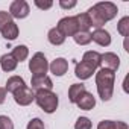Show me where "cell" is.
Listing matches in <instances>:
<instances>
[{"instance_id": "6da1fadb", "label": "cell", "mask_w": 129, "mask_h": 129, "mask_svg": "<svg viewBox=\"0 0 129 129\" xmlns=\"http://www.w3.org/2000/svg\"><path fill=\"white\" fill-rule=\"evenodd\" d=\"M114 81H115V73L112 70L100 69L96 73V85H97V93L103 102H108L112 97L114 93Z\"/></svg>"}, {"instance_id": "7a4b0ae2", "label": "cell", "mask_w": 129, "mask_h": 129, "mask_svg": "<svg viewBox=\"0 0 129 129\" xmlns=\"http://www.w3.org/2000/svg\"><path fill=\"white\" fill-rule=\"evenodd\" d=\"M35 102L38 103V106L47 112V114H52L56 111L58 108V96L52 91V90H41V91H37L35 93Z\"/></svg>"}, {"instance_id": "3957f363", "label": "cell", "mask_w": 129, "mask_h": 129, "mask_svg": "<svg viewBox=\"0 0 129 129\" xmlns=\"http://www.w3.org/2000/svg\"><path fill=\"white\" fill-rule=\"evenodd\" d=\"M29 70L34 76H46L47 70H49V62L44 56V53L37 52L32 59L29 61Z\"/></svg>"}, {"instance_id": "277c9868", "label": "cell", "mask_w": 129, "mask_h": 129, "mask_svg": "<svg viewBox=\"0 0 129 129\" xmlns=\"http://www.w3.org/2000/svg\"><path fill=\"white\" fill-rule=\"evenodd\" d=\"M56 29L64 35V37H73L75 34L79 32L78 29V21L75 17H64L58 21Z\"/></svg>"}, {"instance_id": "5b68a950", "label": "cell", "mask_w": 129, "mask_h": 129, "mask_svg": "<svg viewBox=\"0 0 129 129\" xmlns=\"http://www.w3.org/2000/svg\"><path fill=\"white\" fill-rule=\"evenodd\" d=\"M93 8L99 12V15L103 18L105 23L109 21V20H112V18L117 15V12H118L117 5H114L112 2H99V3H96Z\"/></svg>"}, {"instance_id": "8992f818", "label": "cell", "mask_w": 129, "mask_h": 129, "mask_svg": "<svg viewBox=\"0 0 129 129\" xmlns=\"http://www.w3.org/2000/svg\"><path fill=\"white\" fill-rule=\"evenodd\" d=\"M29 12H30L29 5L24 0H14L9 6V15L12 18H26Z\"/></svg>"}, {"instance_id": "52a82bcc", "label": "cell", "mask_w": 129, "mask_h": 129, "mask_svg": "<svg viewBox=\"0 0 129 129\" xmlns=\"http://www.w3.org/2000/svg\"><path fill=\"white\" fill-rule=\"evenodd\" d=\"M14 100L20 106H27L35 100V93L32 91V88L23 87V88H20L14 93Z\"/></svg>"}, {"instance_id": "ba28073f", "label": "cell", "mask_w": 129, "mask_h": 129, "mask_svg": "<svg viewBox=\"0 0 129 129\" xmlns=\"http://www.w3.org/2000/svg\"><path fill=\"white\" fill-rule=\"evenodd\" d=\"M100 66H102V69L115 72L120 67V58L112 52H106V53L100 55Z\"/></svg>"}, {"instance_id": "9c48e42d", "label": "cell", "mask_w": 129, "mask_h": 129, "mask_svg": "<svg viewBox=\"0 0 129 129\" xmlns=\"http://www.w3.org/2000/svg\"><path fill=\"white\" fill-rule=\"evenodd\" d=\"M30 85H32V90H35V91L52 90L53 88V82H52V79L47 75L46 76H32Z\"/></svg>"}, {"instance_id": "30bf717a", "label": "cell", "mask_w": 129, "mask_h": 129, "mask_svg": "<svg viewBox=\"0 0 129 129\" xmlns=\"http://www.w3.org/2000/svg\"><path fill=\"white\" fill-rule=\"evenodd\" d=\"M49 69L55 76H64L69 70V61L64 59V58H56L49 66Z\"/></svg>"}, {"instance_id": "8fae6325", "label": "cell", "mask_w": 129, "mask_h": 129, "mask_svg": "<svg viewBox=\"0 0 129 129\" xmlns=\"http://www.w3.org/2000/svg\"><path fill=\"white\" fill-rule=\"evenodd\" d=\"M94 72H96V69H93L91 66H88V64H85V62H82V61L76 64V69H75V75H76V78H79L81 81L90 79Z\"/></svg>"}, {"instance_id": "7c38bea8", "label": "cell", "mask_w": 129, "mask_h": 129, "mask_svg": "<svg viewBox=\"0 0 129 129\" xmlns=\"http://www.w3.org/2000/svg\"><path fill=\"white\" fill-rule=\"evenodd\" d=\"M91 41L97 43V44L102 46V47H106V46L111 44V35H109V32L105 30V29H96V30L91 34Z\"/></svg>"}, {"instance_id": "4fadbf2b", "label": "cell", "mask_w": 129, "mask_h": 129, "mask_svg": "<svg viewBox=\"0 0 129 129\" xmlns=\"http://www.w3.org/2000/svg\"><path fill=\"white\" fill-rule=\"evenodd\" d=\"M76 105H78L81 109H84V111H90V109H93V108L96 106V99H94V96H93L91 93L85 91V93L79 97V100L76 102Z\"/></svg>"}, {"instance_id": "5bb4252c", "label": "cell", "mask_w": 129, "mask_h": 129, "mask_svg": "<svg viewBox=\"0 0 129 129\" xmlns=\"http://www.w3.org/2000/svg\"><path fill=\"white\" fill-rule=\"evenodd\" d=\"M0 66H2L3 72H8L9 73V72H14L17 69L18 62L14 59V56L11 53H5V55H2V58H0Z\"/></svg>"}, {"instance_id": "9a60e30c", "label": "cell", "mask_w": 129, "mask_h": 129, "mask_svg": "<svg viewBox=\"0 0 129 129\" xmlns=\"http://www.w3.org/2000/svg\"><path fill=\"white\" fill-rule=\"evenodd\" d=\"M82 62L91 66L93 69H97V67L100 66V53H99V52H94V50H88V52L84 53Z\"/></svg>"}, {"instance_id": "2e32d148", "label": "cell", "mask_w": 129, "mask_h": 129, "mask_svg": "<svg viewBox=\"0 0 129 129\" xmlns=\"http://www.w3.org/2000/svg\"><path fill=\"white\" fill-rule=\"evenodd\" d=\"M87 91L85 85L84 84H73L70 88H69V100L72 103H76L79 100V97Z\"/></svg>"}, {"instance_id": "e0dca14e", "label": "cell", "mask_w": 129, "mask_h": 129, "mask_svg": "<svg viewBox=\"0 0 129 129\" xmlns=\"http://www.w3.org/2000/svg\"><path fill=\"white\" fill-rule=\"evenodd\" d=\"M23 87H26L23 78H20V76H11V78L8 79V82H6V88H5V90L14 94L17 90H20V88H23Z\"/></svg>"}, {"instance_id": "ac0fdd59", "label": "cell", "mask_w": 129, "mask_h": 129, "mask_svg": "<svg viewBox=\"0 0 129 129\" xmlns=\"http://www.w3.org/2000/svg\"><path fill=\"white\" fill-rule=\"evenodd\" d=\"M2 35H3V38H6V40H15L17 37H18V26L15 24V21H11V23H8L2 30Z\"/></svg>"}, {"instance_id": "d6986e66", "label": "cell", "mask_w": 129, "mask_h": 129, "mask_svg": "<svg viewBox=\"0 0 129 129\" xmlns=\"http://www.w3.org/2000/svg\"><path fill=\"white\" fill-rule=\"evenodd\" d=\"M75 18H76V21H78V29H79V32H88V29L93 27V26H91V20H90V17H88L87 12L78 14Z\"/></svg>"}, {"instance_id": "ffe728a7", "label": "cell", "mask_w": 129, "mask_h": 129, "mask_svg": "<svg viewBox=\"0 0 129 129\" xmlns=\"http://www.w3.org/2000/svg\"><path fill=\"white\" fill-rule=\"evenodd\" d=\"M97 129H127L124 121H114V120H102L97 124Z\"/></svg>"}, {"instance_id": "44dd1931", "label": "cell", "mask_w": 129, "mask_h": 129, "mask_svg": "<svg viewBox=\"0 0 129 129\" xmlns=\"http://www.w3.org/2000/svg\"><path fill=\"white\" fill-rule=\"evenodd\" d=\"M47 38H49V43L53 44V46H61V44H64V41H66V37H64L56 27H53V29L49 30Z\"/></svg>"}, {"instance_id": "7402d4cb", "label": "cell", "mask_w": 129, "mask_h": 129, "mask_svg": "<svg viewBox=\"0 0 129 129\" xmlns=\"http://www.w3.org/2000/svg\"><path fill=\"white\" fill-rule=\"evenodd\" d=\"M11 55L14 56V59H15L17 62H21V61H24V59L29 56V49H27L24 44H20V46H17V47L12 49V53H11Z\"/></svg>"}, {"instance_id": "603a6c76", "label": "cell", "mask_w": 129, "mask_h": 129, "mask_svg": "<svg viewBox=\"0 0 129 129\" xmlns=\"http://www.w3.org/2000/svg\"><path fill=\"white\" fill-rule=\"evenodd\" d=\"M73 40L79 46H87L91 43V32H78L73 35Z\"/></svg>"}, {"instance_id": "cb8c5ba5", "label": "cell", "mask_w": 129, "mask_h": 129, "mask_svg": "<svg viewBox=\"0 0 129 129\" xmlns=\"http://www.w3.org/2000/svg\"><path fill=\"white\" fill-rule=\"evenodd\" d=\"M117 30H118V34H120L121 37H124V38L129 35V17L120 18V21H118V24H117Z\"/></svg>"}, {"instance_id": "d4e9b609", "label": "cell", "mask_w": 129, "mask_h": 129, "mask_svg": "<svg viewBox=\"0 0 129 129\" xmlns=\"http://www.w3.org/2000/svg\"><path fill=\"white\" fill-rule=\"evenodd\" d=\"M91 120L88 117H79L75 123V129H91Z\"/></svg>"}, {"instance_id": "484cf974", "label": "cell", "mask_w": 129, "mask_h": 129, "mask_svg": "<svg viewBox=\"0 0 129 129\" xmlns=\"http://www.w3.org/2000/svg\"><path fill=\"white\" fill-rule=\"evenodd\" d=\"M0 129H14V123L8 115H0Z\"/></svg>"}, {"instance_id": "4316f807", "label": "cell", "mask_w": 129, "mask_h": 129, "mask_svg": "<svg viewBox=\"0 0 129 129\" xmlns=\"http://www.w3.org/2000/svg\"><path fill=\"white\" fill-rule=\"evenodd\" d=\"M12 21V17L9 15V12H6V11H0V30H2L8 23H11Z\"/></svg>"}, {"instance_id": "83f0119b", "label": "cell", "mask_w": 129, "mask_h": 129, "mask_svg": "<svg viewBox=\"0 0 129 129\" xmlns=\"http://www.w3.org/2000/svg\"><path fill=\"white\" fill-rule=\"evenodd\" d=\"M26 129H46V127H44V123L41 121V118H32L27 123Z\"/></svg>"}, {"instance_id": "f1b7e54d", "label": "cell", "mask_w": 129, "mask_h": 129, "mask_svg": "<svg viewBox=\"0 0 129 129\" xmlns=\"http://www.w3.org/2000/svg\"><path fill=\"white\" fill-rule=\"evenodd\" d=\"M35 6H38L40 9H50L52 6H53V3L52 2H41V0H35Z\"/></svg>"}, {"instance_id": "f546056e", "label": "cell", "mask_w": 129, "mask_h": 129, "mask_svg": "<svg viewBox=\"0 0 129 129\" xmlns=\"http://www.w3.org/2000/svg\"><path fill=\"white\" fill-rule=\"evenodd\" d=\"M59 6H61V8H64V9H72V8H75V6H76V2H75V0H70V2L61 0V2H59Z\"/></svg>"}, {"instance_id": "4dcf8cb0", "label": "cell", "mask_w": 129, "mask_h": 129, "mask_svg": "<svg viewBox=\"0 0 129 129\" xmlns=\"http://www.w3.org/2000/svg\"><path fill=\"white\" fill-rule=\"evenodd\" d=\"M5 99H6V90L0 87V105L5 102Z\"/></svg>"}]
</instances>
